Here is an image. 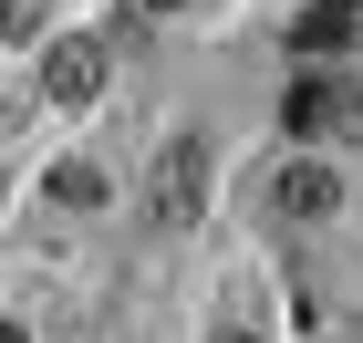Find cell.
Masks as SVG:
<instances>
[{
	"mask_svg": "<svg viewBox=\"0 0 363 343\" xmlns=\"http://www.w3.org/2000/svg\"><path fill=\"white\" fill-rule=\"evenodd\" d=\"M145 208H156V229L208 219V146H197V136H167V146H156V167H145Z\"/></svg>",
	"mask_w": 363,
	"mask_h": 343,
	"instance_id": "1",
	"label": "cell"
},
{
	"mask_svg": "<svg viewBox=\"0 0 363 343\" xmlns=\"http://www.w3.org/2000/svg\"><path fill=\"white\" fill-rule=\"evenodd\" d=\"M42 94H52V104H94V94H104V42L62 31L52 53H42Z\"/></svg>",
	"mask_w": 363,
	"mask_h": 343,
	"instance_id": "2",
	"label": "cell"
},
{
	"mask_svg": "<svg viewBox=\"0 0 363 343\" xmlns=\"http://www.w3.org/2000/svg\"><path fill=\"white\" fill-rule=\"evenodd\" d=\"M135 11H187V0H135Z\"/></svg>",
	"mask_w": 363,
	"mask_h": 343,
	"instance_id": "7",
	"label": "cell"
},
{
	"mask_svg": "<svg viewBox=\"0 0 363 343\" xmlns=\"http://www.w3.org/2000/svg\"><path fill=\"white\" fill-rule=\"evenodd\" d=\"M270 208H280V219H333V208H342V177L322 167V156H291V167L270 177Z\"/></svg>",
	"mask_w": 363,
	"mask_h": 343,
	"instance_id": "3",
	"label": "cell"
},
{
	"mask_svg": "<svg viewBox=\"0 0 363 343\" xmlns=\"http://www.w3.org/2000/svg\"><path fill=\"white\" fill-rule=\"evenodd\" d=\"M52 198L62 208H104V177H94V167H52Z\"/></svg>",
	"mask_w": 363,
	"mask_h": 343,
	"instance_id": "6",
	"label": "cell"
},
{
	"mask_svg": "<svg viewBox=\"0 0 363 343\" xmlns=\"http://www.w3.org/2000/svg\"><path fill=\"white\" fill-rule=\"evenodd\" d=\"M218 343H259V333H218Z\"/></svg>",
	"mask_w": 363,
	"mask_h": 343,
	"instance_id": "8",
	"label": "cell"
},
{
	"mask_svg": "<svg viewBox=\"0 0 363 343\" xmlns=\"http://www.w3.org/2000/svg\"><path fill=\"white\" fill-rule=\"evenodd\" d=\"M280 125H291V136H322V125H333V84H291Z\"/></svg>",
	"mask_w": 363,
	"mask_h": 343,
	"instance_id": "5",
	"label": "cell"
},
{
	"mask_svg": "<svg viewBox=\"0 0 363 343\" xmlns=\"http://www.w3.org/2000/svg\"><path fill=\"white\" fill-rule=\"evenodd\" d=\"M353 31H363V11H353V0H322V11L301 21V53H333V42H353Z\"/></svg>",
	"mask_w": 363,
	"mask_h": 343,
	"instance_id": "4",
	"label": "cell"
}]
</instances>
